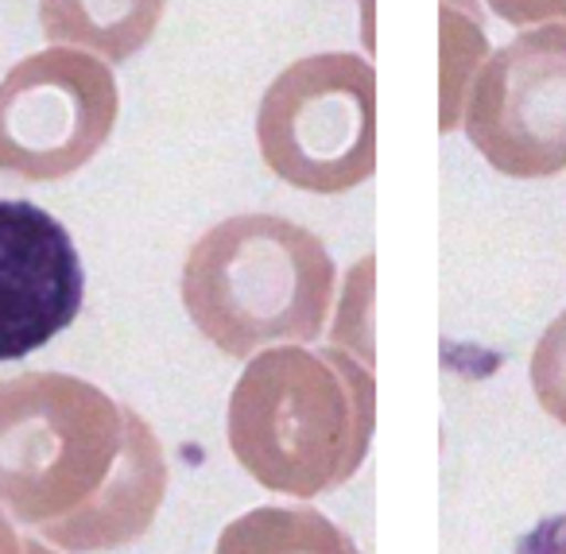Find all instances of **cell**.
I'll return each mask as SVG.
<instances>
[{"label": "cell", "instance_id": "3", "mask_svg": "<svg viewBox=\"0 0 566 554\" xmlns=\"http://www.w3.org/2000/svg\"><path fill=\"white\" fill-rule=\"evenodd\" d=\"M338 268L311 229L275 213H237L190 244L182 306L206 342L249 360L272 345L318 342L334 314Z\"/></svg>", "mask_w": 566, "mask_h": 554}, {"label": "cell", "instance_id": "10", "mask_svg": "<svg viewBox=\"0 0 566 554\" xmlns=\"http://www.w3.org/2000/svg\"><path fill=\"white\" fill-rule=\"evenodd\" d=\"M442 121L439 133H454L462 128V109L478 71L485 59L493 55L485 40L473 4L465 9L462 0H442Z\"/></svg>", "mask_w": 566, "mask_h": 554}, {"label": "cell", "instance_id": "4", "mask_svg": "<svg viewBox=\"0 0 566 554\" xmlns=\"http://www.w3.org/2000/svg\"><path fill=\"white\" fill-rule=\"evenodd\" d=\"M264 167L307 195H349L377 175V71L349 51L280 71L256 109Z\"/></svg>", "mask_w": 566, "mask_h": 554}, {"label": "cell", "instance_id": "5", "mask_svg": "<svg viewBox=\"0 0 566 554\" xmlns=\"http://www.w3.org/2000/svg\"><path fill=\"white\" fill-rule=\"evenodd\" d=\"M120 117V90L105 59L78 48L28 55L0 82V171L59 182L82 171Z\"/></svg>", "mask_w": 566, "mask_h": 554}, {"label": "cell", "instance_id": "2", "mask_svg": "<svg viewBox=\"0 0 566 554\" xmlns=\"http://www.w3.org/2000/svg\"><path fill=\"white\" fill-rule=\"evenodd\" d=\"M377 380L361 357L326 345H272L233 384L226 438L237 466L280 496H323L365 466Z\"/></svg>", "mask_w": 566, "mask_h": 554}, {"label": "cell", "instance_id": "1", "mask_svg": "<svg viewBox=\"0 0 566 554\" xmlns=\"http://www.w3.org/2000/svg\"><path fill=\"white\" fill-rule=\"evenodd\" d=\"M167 496V453L140 411L71 373L0 380V504L71 554L136 543Z\"/></svg>", "mask_w": 566, "mask_h": 554}, {"label": "cell", "instance_id": "11", "mask_svg": "<svg viewBox=\"0 0 566 554\" xmlns=\"http://www.w3.org/2000/svg\"><path fill=\"white\" fill-rule=\"evenodd\" d=\"M527 380H532L543 411L566 427V311L535 342L532 360H527Z\"/></svg>", "mask_w": 566, "mask_h": 554}, {"label": "cell", "instance_id": "6", "mask_svg": "<svg viewBox=\"0 0 566 554\" xmlns=\"http://www.w3.org/2000/svg\"><path fill=\"white\" fill-rule=\"evenodd\" d=\"M462 133L504 179L566 171V24L527 28L485 59L465 97Z\"/></svg>", "mask_w": 566, "mask_h": 554}, {"label": "cell", "instance_id": "7", "mask_svg": "<svg viewBox=\"0 0 566 554\" xmlns=\"http://www.w3.org/2000/svg\"><path fill=\"white\" fill-rule=\"evenodd\" d=\"M86 275L71 233L43 206L0 202V360H20L74 326Z\"/></svg>", "mask_w": 566, "mask_h": 554}, {"label": "cell", "instance_id": "13", "mask_svg": "<svg viewBox=\"0 0 566 554\" xmlns=\"http://www.w3.org/2000/svg\"><path fill=\"white\" fill-rule=\"evenodd\" d=\"M0 554H28V539L20 535L17 527H12L4 504H0Z\"/></svg>", "mask_w": 566, "mask_h": 554}, {"label": "cell", "instance_id": "14", "mask_svg": "<svg viewBox=\"0 0 566 554\" xmlns=\"http://www.w3.org/2000/svg\"><path fill=\"white\" fill-rule=\"evenodd\" d=\"M28 554H55L51 543H40V539H28Z\"/></svg>", "mask_w": 566, "mask_h": 554}, {"label": "cell", "instance_id": "12", "mask_svg": "<svg viewBox=\"0 0 566 554\" xmlns=\"http://www.w3.org/2000/svg\"><path fill=\"white\" fill-rule=\"evenodd\" d=\"M485 9L520 32L543 24H566V0H485Z\"/></svg>", "mask_w": 566, "mask_h": 554}, {"label": "cell", "instance_id": "9", "mask_svg": "<svg viewBox=\"0 0 566 554\" xmlns=\"http://www.w3.org/2000/svg\"><path fill=\"white\" fill-rule=\"evenodd\" d=\"M213 554H361L346 527L318 508L264 504L221 527Z\"/></svg>", "mask_w": 566, "mask_h": 554}, {"label": "cell", "instance_id": "8", "mask_svg": "<svg viewBox=\"0 0 566 554\" xmlns=\"http://www.w3.org/2000/svg\"><path fill=\"white\" fill-rule=\"evenodd\" d=\"M167 0H40V28L51 43L128 63L156 35Z\"/></svg>", "mask_w": 566, "mask_h": 554}]
</instances>
